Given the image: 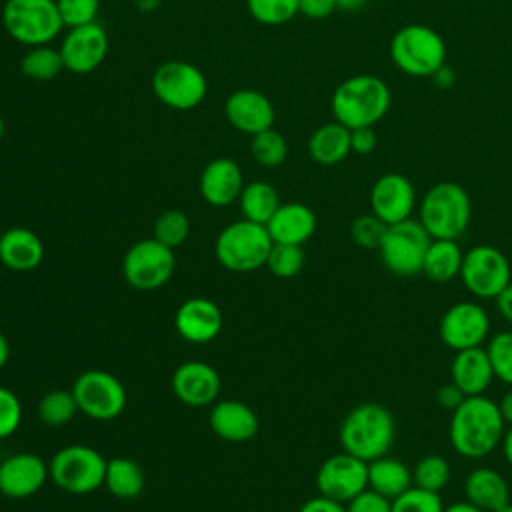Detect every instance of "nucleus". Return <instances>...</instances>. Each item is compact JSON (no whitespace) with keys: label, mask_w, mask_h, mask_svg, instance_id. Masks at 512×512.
I'll use <instances>...</instances> for the list:
<instances>
[{"label":"nucleus","mask_w":512,"mask_h":512,"mask_svg":"<svg viewBox=\"0 0 512 512\" xmlns=\"http://www.w3.org/2000/svg\"><path fill=\"white\" fill-rule=\"evenodd\" d=\"M450 414L448 438L454 452L460 456L480 460L500 446L506 422L500 414L498 402L486 394L466 396Z\"/></svg>","instance_id":"1"},{"label":"nucleus","mask_w":512,"mask_h":512,"mask_svg":"<svg viewBox=\"0 0 512 512\" xmlns=\"http://www.w3.org/2000/svg\"><path fill=\"white\" fill-rule=\"evenodd\" d=\"M396 436L392 412L380 402H362L354 406L338 428V440L344 452L372 462L390 452Z\"/></svg>","instance_id":"2"},{"label":"nucleus","mask_w":512,"mask_h":512,"mask_svg":"<svg viewBox=\"0 0 512 512\" xmlns=\"http://www.w3.org/2000/svg\"><path fill=\"white\" fill-rule=\"evenodd\" d=\"M392 102L390 88L374 74H356L342 80L332 98L330 110L336 122L346 128H364L378 124Z\"/></svg>","instance_id":"3"},{"label":"nucleus","mask_w":512,"mask_h":512,"mask_svg":"<svg viewBox=\"0 0 512 512\" xmlns=\"http://www.w3.org/2000/svg\"><path fill=\"white\" fill-rule=\"evenodd\" d=\"M470 218V196L464 186L456 182L430 186L418 204V220L432 238L458 240L466 232Z\"/></svg>","instance_id":"4"},{"label":"nucleus","mask_w":512,"mask_h":512,"mask_svg":"<svg viewBox=\"0 0 512 512\" xmlns=\"http://www.w3.org/2000/svg\"><path fill=\"white\" fill-rule=\"evenodd\" d=\"M272 244L264 224L242 218L220 230L214 242V254L226 270L254 272L266 266Z\"/></svg>","instance_id":"5"},{"label":"nucleus","mask_w":512,"mask_h":512,"mask_svg":"<svg viewBox=\"0 0 512 512\" xmlns=\"http://www.w3.org/2000/svg\"><path fill=\"white\" fill-rule=\"evenodd\" d=\"M390 58L398 70L416 78H432L446 64L444 38L426 24H408L390 40Z\"/></svg>","instance_id":"6"},{"label":"nucleus","mask_w":512,"mask_h":512,"mask_svg":"<svg viewBox=\"0 0 512 512\" xmlns=\"http://www.w3.org/2000/svg\"><path fill=\"white\" fill-rule=\"evenodd\" d=\"M2 26L12 40L28 48L50 44L66 28L56 0H6Z\"/></svg>","instance_id":"7"},{"label":"nucleus","mask_w":512,"mask_h":512,"mask_svg":"<svg viewBox=\"0 0 512 512\" xmlns=\"http://www.w3.org/2000/svg\"><path fill=\"white\" fill-rule=\"evenodd\" d=\"M106 458L92 446L70 444L60 448L48 462L50 480L64 492L84 496L104 486Z\"/></svg>","instance_id":"8"},{"label":"nucleus","mask_w":512,"mask_h":512,"mask_svg":"<svg viewBox=\"0 0 512 512\" xmlns=\"http://www.w3.org/2000/svg\"><path fill=\"white\" fill-rule=\"evenodd\" d=\"M152 92L172 110H192L204 102L208 80L192 62L168 60L154 70Z\"/></svg>","instance_id":"9"},{"label":"nucleus","mask_w":512,"mask_h":512,"mask_svg":"<svg viewBox=\"0 0 512 512\" xmlns=\"http://www.w3.org/2000/svg\"><path fill=\"white\" fill-rule=\"evenodd\" d=\"M432 236L416 218L390 224L378 248L382 264L396 276H414L422 272L426 250Z\"/></svg>","instance_id":"10"},{"label":"nucleus","mask_w":512,"mask_h":512,"mask_svg":"<svg viewBox=\"0 0 512 512\" xmlns=\"http://www.w3.org/2000/svg\"><path fill=\"white\" fill-rule=\"evenodd\" d=\"M460 280L472 296L490 300L512 282V264L500 248L478 244L464 252Z\"/></svg>","instance_id":"11"},{"label":"nucleus","mask_w":512,"mask_h":512,"mask_svg":"<svg viewBox=\"0 0 512 512\" xmlns=\"http://www.w3.org/2000/svg\"><path fill=\"white\" fill-rule=\"evenodd\" d=\"M72 394L78 404V412L92 420H114L126 408L124 384L106 370H86L76 376Z\"/></svg>","instance_id":"12"},{"label":"nucleus","mask_w":512,"mask_h":512,"mask_svg":"<svg viewBox=\"0 0 512 512\" xmlns=\"http://www.w3.org/2000/svg\"><path fill=\"white\" fill-rule=\"evenodd\" d=\"M174 250L156 238L134 242L122 260V276L136 290L162 288L174 274Z\"/></svg>","instance_id":"13"},{"label":"nucleus","mask_w":512,"mask_h":512,"mask_svg":"<svg viewBox=\"0 0 512 512\" xmlns=\"http://www.w3.org/2000/svg\"><path fill=\"white\" fill-rule=\"evenodd\" d=\"M438 334L442 344L454 352L482 346L490 334V316L478 302L460 300L442 314Z\"/></svg>","instance_id":"14"},{"label":"nucleus","mask_w":512,"mask_h":512,"mask_svg":"<svg viewBox=\"0 0 512 512\" xmlns=\"http://www.w3.org/2000/svg\"><path fill=\"white\" fill-rule=\"evenodd\" d=\"M316 488L318 494L346 504L368 488V462L344 450L332 454L316 472Z\"/></svg>","instance_id":"15"},{"label":"nucleus","mask_w":512,"mask_h":512,"mask_svg":"<svg viewBox=\"0 0 512 512\" xmlns=\"http://www.w3.org/2000/svg\"><path fill=\"white\" fill-rule=\"evenodd\" d=\"M108 34L96 20L68 28L58 46L64 70L72 74H90L98 70L108 56Z\"/></svg>","instance_id":"16"},{"label":"nucleus","mask_w":512,"mask_h":512,"mask_svg":"<svg viewBox=\"0 0 512 512\" xmlns=\"http://www.w3.org/2000/svg\"><path fill=\"white\" fill-rule=\"evenodd\" d=\"M370 208L384 224H396L412 218L416 210V190L408 176L388 172L376 178L370 190Z\"/></svg>","instance_id":"17"},{"label":"nucleus","mask_w":512,"mask_h":512,"mask_svg":"<svg viewBox=\"0 0 512 512\" xmlns=\"http://www.w3.org/2000/svg\"><path fill=\"white\" fill-rule=\"evenodd\" d=\"M224 116L232 128L248 136L274 128L276 120V112L268 96L252 88H240L228 94L224 102Z\"/></svg>","instance_id":"18"},{"label":"nucleus","mask_w":512,"mask_h":512,"mask_svg":"<svg viewBox=\"0 0 512 512\" xmlns=\"http://www.w3.org/2000/svg\"><path fill=\"white\" fill-rule=\"evenodd\" d=\"M50 478L48 464L34 452H16L0 464V494L20 500L34 496Z\"/></svg>","instance_id":"19"},{"label":"nucleus","mask_w":512,"mask_h":512,"mask_svg":"<svg viewBox=\"0 0 512 512\" xmlns=\"http://www.w3.org/2000/svg\"><path fill=\"white\" fill-rule=\"evenodd\" d=\"M172 390L186 406H212L220 394V374L202 360H186L172 374Z\"/></svg>","instance_id":"20"},{"label":"nucleus","mask_w":512,"mask_h":512,"mask_svg":"<svg viewBox=\"0 0 512 512\" xmlns=\"http://www.w3.org/2000/svg\"><path fill=\"white\" fill-rule=\"evenodd\" d=\"M176 332L192 344H206L222 330V312L216 302L204 296L184 300L174 314Z\"/></svg>","instance_id":"21"},{"label":"nucleus","mask_w":512,"mask_h":512,"mask_svg":"<svg viewBox=\"0 0 512 512\" xmlns=\"http://www.w3.org/2000/svg\"><path fill=\"white\" fill-rule=\"evenodd\" d=\"M200 196L216 208L230 206L232 202H238V196L244 188V178L240 166L226 156L210 160L198 178Z\"/></svg>","instance_id":"22"},{"label":"nucleus","mask_w":512,"mask_h":512,"mask_svg":"<svg viewBox=\"0 0 512 512\" xmlns=\"http://www.w3.org/2000/svg\"><path fill=\"white\" fill-rule=\"evenodd\" d=\"M212 432L226 442H248L258 434L260 420L256 412L240 400H218L208 414Z\"/></svg>","instance_id":"23"},{"label":"nucleus","mask_w":512,"mask_h":512,"mask_svg":"<svg viewBox=\"0 0 512 512\" xmlns=\"http://www.w3.org/2000/svg\"><path fill=\"white\" fill-rule=\"evenodd\" d=\"M44 260L40 236L24 226H12L0 234V262L14 272H30Z\"/></svg>","instance_id":"24"},{"label":"nucleus","mask_w":512,"mask_h":512,"mask_svg":"<svg viewBox=\"0 0 512 512\" xmlns=\"http://www.w3.org/2000/svg\"><path fill=\"white\" fill-rule=\"evenodd\" d=\"M272 242L302 246L316 232V214L302 202H284L266 224Z\"/></svg>","instance_id":"25"},{"label":"nucleus","mask_w":512,"mask_h":512,"mask_svg":"<svg viewBox=\"0 0 512 512\" xmlns=\"http://www.w3.org/2000/svg\"><path fill=\"white\" fill-rule=\"evenodd\" d=\"M464 496L484 512H502L512 502L506 478L490 466H478L468 472L464 478Z\"/></svg>","instance_id":"26"},{"label":"nucleus","mask_w":512,"mask_h":512,"mask_svg":"<svg viewBox=\"0 0 512 512\" xmlns=\"http://www.w3.org/2000/svg\"><path fill=\"white\" fill-rule=\"evenodd\" d=\"M450 376H452V382L466 396L484 394L494 380V370L486 354V348L476 346V348L454 352V358L450 364Z\"/></svg>","instance_id":"27"},{"label":"nucleus","mask_w":512,"mask_h":512,"mask_svg":"<svg viewBox=\"0 0 512 512\" xmlns=\"http://www.w3.org/2000/svg\"><path fill=\"white\" fill-rule=\"evenodd\" d=\"M350 152V128L336 120L318 126L308 140V154L320 166L340 164Z\"/></svg>","instance_id":"28"},{"label":"nucleus","mask_w":512,"mask_h":512,"mask_svg":"<svg viewBox=\"0 0 512 512\" xmlns=\"http://www.w3.org/2000/svg\"><path fill=\"white\" fill-rule=\"evenodd\" d=\"M414 486L412 468H408L402 460L392 458L388 454L368 462V488L394 500L402 492Z\"/></svg>","instance_id":"29"},{"label":"nucleus","mask_w":512,"mask_h":512,"mask_svg":"<svg viewBox=\"0 0 512 512\" xmlns=\"http://www.w3.org/2000/svg\"><path fill=\"white\" fill-rule=\"evenodd\" d=\"M462 260H464V252H462L458 240L432 238V242L426 250V256H424L422 272L432 282L446 284V282H452L454 278H460Z\"/></svg>","instance_id":"30"},{"label":"nucleus","mask_w":512,"mask_h":512,"mask_svg":"<svg viewBox=\"0 0 512 512\" xmlns=\"http://www.w3.org/2000/svg\"><path fill=\"white\" fill-rule=\"evenodd\" d=\"M104 486L112 496L120 500H130L142 494L146 478L140 464H136L132 458L116 456L106 462Z\"/></svg>","instance_id":"31"},{"label":"nucleus","mask_w":512,"mask_h":512,"mask_svg":"<svg viewBox=\"0 0 512 512\" xmlns=\"http://www.w3.org/2000/svg\"><path fill=\"white\" fill-rule=\"evenodd\" d=\"M280 196L276 188L264 180H254L250 184H244L240 196H238V206L242 212V218L258 222V224H268V220L274 216V212L280 206Z\"/></svg>","instance_id":"32"},{"label":"nucleus","mask_w":512,"mask_h":512,"mask_svg":"<svg viewBox=\"0 0 512 512\" xmlns=\"http://www.w3.org/2000/svg\"><path fill=\"white\" fill-rule=\"evenodd\" d=\"M20 70L26 78L36 82H48L54 76H58L64 70L62 56L58 48H52L50 44L44 46H32L20 60Z\"/></svg>","instance_id":"33"},{"label":"nucleus","mask_w":512,"mask_h":512,"mask_svg":"<svg viewBox=\"0 0 512 512\" xmlns=\"http://www.w3.org/2000/svg\"><path fill=\"white\" fill-rule=\"evenodd\" d=\"M78 412V404L74 400L72 390H48L36 406V414L42 420V424L50 428H62L66 426Z\"/></svg>","instance_id":"34"},{"label":"nucleus","mask_w":512,"mask_h":512,"mask_svg":"<svg viewBox=\"0 0 512 512\" xmlns=\"http://www.w3.org/2000/svg\"><path fill=\"white\" fill-rule=\"evenodd\" d=\"M412 478L414 486L440 494L450 482V464L442 454H426L412 468Z\"/></svg>","instance_id":"35"},{"label":"nucleus","mask_w":512,"mask_h":512,"mask_svg":"<svg viewBox=\"0 0 512 512\" xmlns=\"http://www.w3.org/2000/svg\"><path fill=\"white\" fill-rule=\"evenodd\" d=\"M250 152L260 166L276 168L288 156V142L278 130L268 128V130H262L252 136Z\"/></svg>","instance_id":"36"},{"label":"nucleus","mask_w":512,"mask_h":512,"mask_svg":"<svg viewBox=\"0 0 512 512\" xmlns=\"http://www.w3.org/2000/svg\"><path fill=\"white\" fill-rule=\"evenodd\" d=\"M190 234V220L182 210L170 208L162 212L154 222V236L158 242H162L168 248H178L186 242Z\"/></svg>","instance_id":"37"},{"label":"nucleus","mask_w":512,"mask_h":512,"mask_svg":"<svg viewBox=\"0 0 512 512\" xmlns=\"http://www.w3.org/2000/svg\"><path fill=\"white\" fill-rule=\"evenodd\" d=\"M304 262H306V254L302 246L274 242L266 258V268L276 278H292L304 268Z\"/></svg>","instance_id":"38"},{"label":"nucleus","mask_w":512,"mask_h":512,"mask_svg":"<svg viewBox=\"0 0 512 512\" xmlns=\"http://www.w3.org/2000/svg\"><path fill=\"white\" fill-rule=\"evenodd\" d=\"M250 16L264 26H280L298 14V0H246Z\"/></svg>","instance_id":"39"},{"label":"nucleus","mask_w":512,"mask_h":512,"mask_svg":"<svg viewBox=\"0 0 512 512\" xmlns=\"http://www.w3.org/2000/svg\"><path fill=\"white\" fill-rule=\"evenodd\" d=\"M494 378L512 386V330L496 332L486 346Z\"/></svg>","instance_id":"40"},{"label":"nucleus","mask_w":512,"mask_h":512,"mask_svg":"<svg viewBox=\"0 0 512 512\" xmlns=\"http://www.w3.org/2000/svg\"><path fill=\"white\" fill-rule=\"evenodd\" d=\"M386 230L388 224H384L376 214H360L350 224V238L358 248L378 250L386 236Z\"/></svg>","instance_id":"41"},{"label":"nucleus","mask_w":512,"mask_h":512,"mask_svg":"<svg viewBox=\"0 0 512 512\" xmlns=\"http://www.w3.org/2000/svg\"><path fill=\"white\" fill-rule=\"evenodd\" d=\"M442 496L418 486H410L406 492L392 500V512H444Z\"/></svg>","instance_id":"42"},{"label":"nucleus","mask_w":512,"mask_h":512,"mask_svg":"<svg viewBox=\"0 0 512 512\" xmlns=\"http://www.w3.org/2000/svg\"><path fill=\"white\" fill-rule=\"evenodd\" d=\"M58 12L66 28L96 22L100 0H56Z\"/></svg>","instance_id":"43"},{"label":"nucleus","mask_w":512,"mask_h":512,"mask_svg":"<svg viewBox=\"0 0 512 512\" xmlns=\"http://www.w3.org/2000/svg\"><path fill=\"white\" fill-rule=\"evenodd\" d=\"M22 422V404L18 396L6 388L0 386V440L12 436Z\"/></svg>","instance_id":"44"},{"label":"nucleus","mask_w":512,"mask_h":512,"mask_svg":"<svg viewBox=\"0 0 512 512\" xmlns=\"http://www.w3.org/2000/svg\"><path fill=\"white\" fill-rule=\"evenodd\" d=\"M346 512H392V500L366 488L350 502H346Z\"/></svg>","instance_id":"45"},{"label":"nucleus","mask_w":512,"mask_h":512,"mask_svg":"<svg viewBox=\"0 0 512 512\" xmlns=\"http://www.w3.org/2000/svg\"><path fill=\"white\" fill-rule=\"evenodd\" d=\"M376 144H378V138H376V132H374L372 126L350 130V148H352V152L364 156V154L374 152Z\"/></svg>","instance_id":"46"},{"label":"nucleus","mask_w":512,"mask_h":512,"mask_svg":"<svg viewBox=\"0 0 512 512\" xmlns=\"http://www.w3.org/2000/svg\"><path fill=\"white\" fill-rule=\"evenodd\" d=\"M336 10L334 0H298V14L310 20H324Z\"/></svg>","instance_id":"47"},{"label":"nucleus","mask_w":512,"mask_h":512,"mask_svg":"<svg viewBox=\"0 0 512 512\" xmlns=\"http://www.w3.org/2000/svg\"><path fill=\"white\" fill-rule=\"evenodd\" d=\"M464 398H466V394H464L452 380L446 382V384H442V386L438 388V392H436V400H438L440 408H444V410H448V412H454V410L462 404Z\"/></svg>","instance_id":"48"},{"label":"nucleus","mask_w":512,"mask_h":512,"mask_svg":"<svg viewBox=\"0 0 512 512\" xmlns=\"http://www.w3.org/2000/svg\"><path fill=\"white\" fill-rule=\"evenodd\" d=\"M298 512H346V504L338 502V500H332L328 496H314V498H308L300 508Z\"/></svg>","instance_id":"49"},{"label":"nucleus","mask_w":512,"mask_h":512,"mask_svg":"<svg viewBox=\"0 0 512 512\" xmlns=\"http://www.w3.org/2000/svg\"><path fill=\"white\" fill-rule=\"evenodd\" d=\"M494 302H496L498 314H500L506 322L512 324V282L494 298Z\"/></svg>","instance_id":"50"},{"label":"nucleus","mask_w":512,"mask_h":512,"mask_svg":"<svg viewBox=\"0 0 512 512\" xmlns=\"http://www.w3.org/2000/svg\"><path fill=\"white\" fill-rule=\"evenodd\" d=\"M432 78H434V82H436L438 86H442V88H448V86L454 84V72H452V68H448L446 64H444L442 68H438V70L432 74Z\"/></svg>","instance_id":"51"},{"label":"nucleus","mask_w":512,"mask_h":512,"mask_svg":"<svg viewBox=\"0 0 512 512\" xmlns=\"http://www.w3.org/2000/svg\"><path fill=\"white\" fill-rule=\"evenodd\" d=\"M498 408H500V414H502L506 426H512V390H508V392L500 398Z\"/></svg>","instance_id":"52"},{"label":"nucleus","mask_w":512,"mask_h":512,"mask_svg":"<svg viewBox=\"0 0 512 512\" xmlns=\"http://www.w3.org/2000/svg\"><path fill=\"white\" fill-rule=\"evenodd\" d=\"M500 448H502V456H504V460H506V462H508V466L512 468V426H508V428L504 430V436H502Z\"/></svg>","instance_id":"53"},{"label":"nucleus","mask_w":512,"mask_h":512,"mask_svg":"<svg viewBox=\"0 0 512 512\" xmlns=\"http://www.w3.org/2000/svg\"><path fill=\"white\" fill-rule=\"evenodd\" d=\"M336 2V10L342 12H358L362 10L370 0H334Z\"/></svg>","instance_id":"54"},{"label":"nucleus","mask_w":512,"mask_h":512,"mask_svg":"<svg viewBox=\"0 0 512 512\" xmlns=\"http://www.w3.org/2000/svg\"><path fill=\"white\" fill-rule=\"evenodd\" d=\"M444 512H484V510H480L478 506H474L468 500H464V502H452L450 506L444 508Z\"/></svg>","instance_id":"55"},{"label":"nucleus","mask_w":512,"mask_h":512,"mask_svg":"<svg viewBox=\"0 0 512 512\" xmlns=\"http://www.w3.org/2000/svg\"><path fill=\"white\" fill-rule=\"evenodd\" d=\"M10 358V344H8V338L0 332V370L6 366Z\"/></svg>","instance_id":"56"},{"label":"nucleus","mask_w":512,"mask_h":512,"mask_svg":"<svg viewBox=\"0 0 512 512\" xmlns=\"http://www.w3.org/2000/svg\"><path fill=\"white\" fill-rule=\"evenodd\" d=\"M136 6L142 12H154L160 6V0H136Z\"/></svg>","instance_id":"57"},{"label":"nucleus","mask_w":512,"mask_h":512,"mask_svg":"<svg viewBox=\"0 0 512 512\" xmlns=\"http://www.w3.org/2000/svg\"><path fill=\"white\" fill-rule=\"evenodd\" d=\"M4 132H6V124H4V118L0 116V140L4 138Z\"/></svg>","instance_id":"58"},{"label":"nucleus","mask_w":512,"mask_h":512,"mask_svg":"<svg viewBox=\"0 0 512 512\" xmlns=\"http://www.w3.org/2000/svg\"><path fill=\"white\" fill-rule=\"evenodd\" d=\"M502 512H512V502H510V504H508V506H506Z\"/></svg>","instance_id":"59"}]
</instances>
